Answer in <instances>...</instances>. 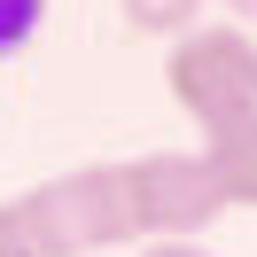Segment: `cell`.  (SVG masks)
I'll list each match as a JSON object with an SVG mask.
<instances>
[{"mask_svg":"<svg viewBox=\"0 0 257 257\" xmlns=\"http://www.w3.org/2000/svg\"><path fill=\"white\" fill-rule=\"evenodd\" d=\"M16 218L39 257H94V249L141 241L133 203H125V164H78V172L39 179V187L16 195Z\"/></svg>","mask_w":257,"mask_h":257,"instance_id":"obj_1","label":"cell"},{"mask_svg":"<svg viewBox=\"0 0 257 257\" xmlns=\"http://www.w3.org/2000/svg\"><path fill=\"white\" fill-rule=\"evenodd\" d=\"M164 94L203 133H226L241 117H257V32H241V24H195L164 55Z\"/></svg>","mask_w":257,"mask_h":257,"instance_id":"obj_2","label":"cell"},{"mask_svg":"<svg viewBox=\"0 0 257 257\" xmlns=\"http://www.w3.org/2000/svg\"><path fill=\"white\" fill-rule=\"evenodd\" d=\"M125 203H133V234L141 241H203L226 218V195L210 179L203 148H156V156L125 164Z\"/></svg>","mask_w":257,"mask_h":257,"instance_id":"obj_3","label":"cell"},{"mask_svg":"<svg viewBox=\"0 0 257 257\" xmlns=\"http://www.w3.org/2000/svg\"><path fill=\"white\" fill-rule=\"evenodd\" d=\"M203 164H210V179H218L226 210H257V117L210 133V141H203Z\"/></svg>","mask_w":257,"mask_h":257,"instance_id":"obj_4","label":"cell"},{"mask_svg":"<svg viewBox=\"0 0 257 257\" xmlns=\"http://www.w3.org/2000/svg\"><path fill=\"white\" fill-rule=\"evenodd\" d=\"M117 16L141 39H187L203 24V0H117Z\"/></svg>","mask_w":257,"mask_h":257,"instance_id":"obj_5","label":"cell"},{"mask_svg":"<svg viewBox=\"0 0 257 257\" xmlns=\"http://www.w3.org/2000/svg\"><path fill=\"white\" fill-rule=\"evenodd\" d=\"M39 16H47V0H0V55H16V47H32Z\"/></svg>","mask_w":257,"mask_h":257,"instance_id":"obj_6","label":"cell"},{"mask_svg":"<svg viewBox=\"0 0 257 257\" xmlns=\"http://www.w3.org/2000/svg\"><path fill=\"white\" fill-rule=\"evenodd\" d=\"M0 257H39L32 234H24V218H16V203H0Z\"/></svg>","mask_w":257,"mask_h":257,"instance_id":"obj_7","label":"cell"},{"mask_svg":"<svg viewBox=\"0 0 257 257\" xmlns=\"http://www.w3.org/2000/svg\"><path fill=\"white\" fill-rule=\"evenodd\" d=\"M133 257H210V249H203V241H141Z\"/></svg>","mask_w":257,"mask_h":257,"instance_id":"obj_8","label":"cell"},{"mask_svg":"<svg viewBox=\"0 0 257 257\" xmlns=\"http://www.w3.org/2000/svg\"><path fill=\"white\" fill-rule=\"evenodd\" d=\"M218 8H226V16H241V32L257 24V0H218Z\"/></svg>","mask_w":257,"mask_h":257,"instance_id":"obj_9","label":"cell"}]
</instances>
